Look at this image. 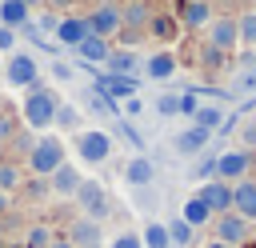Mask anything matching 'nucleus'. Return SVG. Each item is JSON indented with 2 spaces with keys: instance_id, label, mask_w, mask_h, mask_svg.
<instances>
[{
  "instance_id": "f257e3e1",
  "label": "nucleus",
  "mask_w": 256,
  "mask_h": 248,
  "mask_svg": "<svg viewBox=\"0 0 256 248\" xmlns=\"http://www.w3.org/2000/svg\"><path fill=\"white\" fill-rule=\"evenodd\" d=\"M56 96L44 88V84H32V92H28V100H24V120L32 124V128H48L52 120H56Z\"/></svg>"
},
{
  "instance_id": "f03ea898",
  "label": "nucleus",
  "mask_w": 256,
  "mask_h": 248,
  "mask_svg": "<svg viewBox=\"0 0 256 248\" xmlns=\"http://www.w3.org/2000/svg\"><path fill=\"white\" fill-rule=\"evenodd\" d=\"M28 164H32V172H36V176H52V172L64 164V148H60V140H56V136L36 140V144H32V152H28Z\"/></svg>"
},
{
  "instance_id": "7ed1b4c3",
  "label": "nucleus",
  "mask_w": 256,
  "mask_h": 248,
  "mask_svg": "<svg viewBox=\"0 0 256 248\" xmlns=\"http://www.w3.org/2000/svg\"><path fill=\"white\" fill-rule=\"evenodd\" d=\"M76 152H80L84 164H100V160H108V152H112V136L100 132V128H88V132L76 136Z\"/></svg>"
},
{
  "instance_id": "20e7f679",
  "label": "nucleus",
  "mask_w": 256,
  "mask_h": 248,
  "mask_svg": "<svg viewBox=\"0 0 256 248\" xmlns=\"http://www.w3.org/2000/svg\"><path fill=\"white\" fill-rule=\"evenodd\" d=\"M244 236H248V220H244V216H236V212H224V216L216 220V240H224L228 248H236Z\"/></svg>"
},
{
  "instance_id": "39448f33",
  "label": "nucleus",
  "mask_w": 256,
  "mask_h": 248,
  "mask_svg": "<svg viewBox=\"0 0 256 248\" xmlns=\"http://www.w3.org/2000/svg\"><path fill=\"white\" fill-rule=\"evenodd\" d=\"M4 76H8L12 84H20V88H24V84L32 88V84H36V60H32L28 52H16V56L8 60V68H4Z\"/></svg>"
},
{
  "instance_id": "423d86ee",
  "label": "nucleus",
  "mask_w": 256,
  "mask_h": 248,
  "mask_svg": "<svg viewBox=\"0 0 256 248\" xmlns=\"http://www.w3.org/2000/svg\"><path fill=\"white\" fill-rule=\"evenodd\" d=\"M76 196H80V208L96 220V216H104V208H108V200H104V188L96 184V180H80V188H76Z\"/></svg>"
},
{
  "instance_id": "0eeeda50",
  "label": "nucleus",
  "mask_w": 256,
  "mask_h": 248,
  "mask_svg": "<svg viewBox=\"0 0 256 248\" xmlns=\"http://www.w3.org/2000/svg\"><path fill=\"white\" fill-rule=\"evenodd\" d=\"M232 212L244 220H256V184L252 180H236L232 188Z\"/></svg>"
},
{
  "instance_id": "6e6552de",
  "label": "nucleus",
  "mask_w": 256,
  "mask_h": 248,
  "mask_svg": "<svg viewBox=\"0 0 256 248\" xmlns=\"http://www.w3.org/2000/svg\"><path fill=\"white\" fill-rule=\"evenodd\" d=\"M200 200H204L212 212H228V208H232V188H228L224 180H204Z\"/></svg>"
},
{
  "instance_id": "1a4fd4ad",
  "label": "nucleus",
  "mask_w": 256,
  "mask_h": 248,
  "mask_svg": "<svg viewBox=\"0 0 256 248\" xmlns=\"http://www.w3.org/2000/svg\"><path fill=\"white\" fill-rule=\"evenodd\" d=\"M248 172V152H224L216 156V176L220 180H240Z\"/></svg>"
},
{
  "instance_id": "9d476101",
  "label": "nucleus",
  "mask_w": 256,
  "mask_h": 248,
  "mask_svg": "<svg viewBox=\"0 0 256 248\" xmlns=\"http://www.w3.org/2000/svg\"><path fill=\"white\" fill-rule=\"evenodd\" d=\"M240 40V32H236V20H212V28H208V44L212 48H232Z\"/></svg>"
},
{
  "instance_id": "9b49d317",
  "label": "nucleus",
  "mask_w": 256,
  "mask_h": 248,
  "mask_svg": "<svg viewBox=\"0 0 256 248\" xmlns=\"http://www.w3.org/2000/svg\"><path fill=\"white\" fill-rule=\"evenodd\" d=\"M48 188H52V192H60V196H76V188H80V172H76L72 164H60V168L52 172Z\"/></svg>"
},
{
  "instance_id": "f8f14e48",
  "label": "nucleus",
  "mask_w": 256,
  "mask_h": 248,
  "mask_svg": "<svg viewBox=\"0 0 256 248\" xmlns=\"http://www.w3.org/2000/svg\"><path fill=\"white\" fill-rule=\"evenodd\" d=\"M100 244V224L88 216V220H76L72 224V248H96Z\"/></svg>"
},
{
  "instance_id": "ddd939ff",
  "label": "nucleus",
  "mask_w": 256,
  "mask_h": 248,
  "mask_svg": "<svg viewBox=\"0 0 256 248\" xmlns=\"http://www.w3.org/2000/svg\"><path fill=\"white\" fill-rule=\"evenodd\" d=\"M120 28V12L116 8H100L92 20H88V32L92 36H108V32H116Z\"/></svg>"
},
{
  "instance_id": "4468645a",
  "label": "nucleus",
  "mask_w": 256,
  "mask_h": 248,
  "mask_svg": "<svg viewBox=\"0 0 256 248\" xmlns=\"http://www.w3.org/2000/svg\"><path fill=\"white\" fill-rule=\"evenodd\" d=\"M104 64L112 68V76H132V72L140 68V56H136V52H108Z\"/></svg>"
},
{
  "instance_id": "2eb2a0df",
  "label": "nucleus",
  "mask_w": 256,
  "mask_h": 248,
  "mask_svg": "<svg viewBox=\"0 0 256 248\" xmlns=\"http://www.w3.org/2000/svg\"><path fill=\"white\" fill-rule=\"evenodd\" d=\"M204 144H208V132H204V128H188V132H180V136H176V152H184V156L200 152Z\"/></svg>"
},
{
  "instance_id": "dca6fc26",
  "label": "nucleus",
  "mask_w": 256,
  "mask_h": 248,
  "mask_svg": "<svg viewBox=\"0 0 256 248\" xmlns=\"http://www.w3.org/2000/svg\"><path fill=\"white\" fill-rule=\"evenodd\" d=\"M124 176H128V184L148 188V184H152V160H148V156H136V160L128 164V172H124Z\"/></svg>"
},
{
  "instance_id": "f3484780",
  "label": "nucleus",
  "mask_w": 256,
  "mask_h": 248,
  "mask_svg": "<svg viewBox=\"0 0 256 248\" xmlns=\"http://www.w3.org/2000/svg\"><path fill=\"white\" fill-rule=\"evenodd\" d=\"M56 36H60L64 44H80V40H84V36H92V32H88V20H60Z\"/></svg>"
},
{
  "instance_id": "a211bd4d",
  "label": "nucleus",
  "mask_w": 256,
  "mask_h": 248,
  "mask_svg": "<svg viewBox=\"0 0 256 248\" xmlns=\"http://www.w3.org/2000/svg\"><path fill=\"white\" fill-rule=\"evenodd\" d=\"M76 52H80V60H108V44H104V36H84V40L76 44Z\"/></svg>"
},
{
  "instance_id": "6ab92c4d",
  "label": "nucleus",
  "mask_w": 256,
  "mask_h": 248,
  "mask_svg": "<svg viewBox=\"0 0 256 248\" xmlns=\"http://www.w3.org/2000/svg\"><path fill=\"white\" fill-rule=\"evenodd\" d=\"M100 92L112 100V96H132L136 92V80H128V76H104L100 80Z\"/></svg>"
},
{
  "instance_id": "aec40b11",
  "label": "nucleus",
  "mask_w": 256,
  "mask_h": 248,
  "mask_svg": "<svg viewBox=\"0 0 256 248\" xmlns=\"http://www.w3.org/2000/svg\"><path fill=\"white\" fill-rule=\"evenodd\" d=\"M172 72H176V56L160 52V56H152V60H148V76H152V80H168Z\"/></svg>"
},
{
  "instance_id": "412c9836",
  "label": "nucleus",
  "mask_w": 256,
  "mask_h": 248,
  "mask_svg": "<svg viewBox=\"0 0 256 248\" xmlns=\"http://www.w3.org/2000/svg\"><path fill=\"white\" fill-rule=\"evenodd\" d=\"M208 216H212V208H208L200 196H192V200L184 204V224H192V228H196V224H208Z\"/></svg>"
},
{
  "instance_id": "4be33fe9",
  "label": "nucleus",
  "mask_w": 256,
  "mask_h": 248,
  "mask_svg": "<svg viewBox=\"0 0 256 248\" xmlns=\"http://www.w3.org/2000/svg\"><path fill=\"white\" fill-rule=\"evenodd\" d=\"M0 20H4V28L24 24V20H28V4H20V0H4V4H0Z\"/></svg>"
},
{
  "instance_id": "5701e85b",
  "label": "nucleus",
  "mask_w": 256,
  "mask_h": 248,
  "mask_svg": "<svg viewBox=\"0 0 256 248\" xmlns=\"http://www.w3.org/2000/svg\"><path fill=\"white\" fill-rule=\"evenodd\" d=\"M140 244H144V248H172V240H168V228H164V224H144Z\"/></svg>"
},
{
  "instance_id": "b1692460",
  "label": "nucleus",
  "mask_w": 256,
  "mask_h": 248,
  "mask_svg": "<svg viewBox=\"0 0 256 248\" xmlns=\"http://www.w3.org/2000/svg\"><path fill=\"white\" fill-rule=\"evenodd\" d=\"M220 108H196V128H204V132H212V128H220Z\"/></svg>"
},
{
  "instance_id": "393cba45",
  "label": "nucleus",
  "mask_w": 256,
  "mask_h": 248,
  "mask_svg": "<svg viewBox=\"0 0 256 248\" xmlns=\"http://www.w3.org/2000/svg\"><path fill=\"white\" fill-rule=\"evenodd\" d=\"M168 240H172L176 248H184V244L192 240V224H184V220H172V224H168Z\"/></svg>"
},
{
  "instance_id": "a878e982",
  "label": "nucleus",
  "mask_w": 256,
  "mask_h": 248,
  "mask_svg": "<svg viewBox=\"0 0 256 248\" xmlns=\"http://www.w3.org/2000/svg\"><path fill=\"white\" fill-rule=\"evenodd\" d=\"M236 32H240V40H244V44H256V12L240 16V20H236Z\"/></svg>"
},
{
  "instance_id": "bb28decb",
  "label": "nucleus",
  "mask_w": 256,
  "mask_h": 248,
  "mask_svg": "<svg viewBox=\"0 0 256 248\" xmlns=\"http://www.w3.org/2000/svg\"><path fill=\"white\" fill-rule=\"evenodd\" d=\"M120 20H128V24H144V20H148V8H144L140 0H132V4L124 8V16H120Z\"/></svg>"
},
{
  "instance_id": "cd10ccee",
  "label": "nucleus",
  "mask_w": 256,
  "mask_h": 248,
  "mask_svg": "<svg viewBox=\"0 0 256 248\" xmlns=\"http://www.w3.org/2000/svg\"><path fill=\"white\" fill-rule=\"evenodd\" d=\"M184 20H188V24H204V20H208V4H200V0H192V4L184 8Z\"/></svg>"
},
{
  "instance_id": "c85d7f7f",
  "label": "nucleus",
  "mask_w": 256,
  "mask_h": 248,
  "mask_svg": "<svg viewBox=\"0 0 256 248\" xmlns=\"http://www.w3.org/2000/svg\"><path fill=\"white\" fill-rule=\"evenodd\" d=\"M52 124H60V128H76V108L60 104V108H56V120H52Z\"/></svg>"
},
{
  "instance_id": "c756f323",
  "label": "nucleus",
  "mask_w": 256,
  "mask_h": 248,
  "mask_svg": "<svg viewBox=\"0 0 256 248\" xmlns=\"http://www.w3.org/2000/svg\"><path fill=\"white\" fill-rule=\"evenodd\" d=\"M16 184H20L16 168H12V164H4V168H0V192H8V188H16Z\"/></svg>"
},
{
  "instance_id": "7c9ffc66",
  "label": "nucleus",
  "mask_w": 256,
  "mask_h": 248,
  "mask_svg": "<svg viewBox=\"0 0 256 248\" xmlns=\"http://www.w3.org/2000/svg\"><path fill=\"white\" fill-rule=\"evenodd\" d=\"M52 240H48V228H32L28 232V248H48Z\"/></svg>"
},
{
  "instance_id": "2f4dec72",
  "label": "nucleus",
  "mask_w": 256,
  "mask_h": 248,
  "mask_svg": "<svg viewBox=\"0 0 256 248\" xmlns=\"http://www.w3.org/2000/svg\"><path fill=\"white\" fill-rule=\"evenodd\" d=\"M156 108H160L164 116H172V112H180V96H160V100H156Z\"/></svg>"
},
{
  "instance_id": "473e14b6",
  "label": "nucleus",
  "mask_w": 256,
  "mask_h": 248,
  "mask_svg": "<svg viewBox=\"0 0 256 248\" xmlns=\"http://www.w3.org/2000/svg\"><path fill=\"white\" fill-rule=\"evenodd\" d=\"M52 76H56V80H72V64H64V60H52Z\"/></svg>"
},
{
  "instance_id": "72a5a7b5",
  "label": "nucleus",
  "mask_w": 256,
  "mask_h": 248,
  "mask_svg": "<svg viewBox=\"0 0 256 248\" xmlns=\"http://www.w3.org/2000/svg\"><path fill=\"white\" fill-rule=\"evenodd\" d=\"M112 248H144V244H140V236H128V232H124V236L112 240Z\"/></svg>"
},
{
  "instance_id": "f704fd0d",
  "label": "nucleus",
  "mask_w": 256,
  "mask_h": 248,
  "mask_svg": "<svg viewBox=\"0 0 256 248\" xmlns=\"http://www.w3.org/2000/svg\"><path fill=\"white\" fill-rule=\"evenodd\" d=\"M140 112H144V104H140L136 96H128V100H124V116H140Z\"/></svg>"
},
{
  "instance_id": "c9c22d12",
  "label": "nucleus",
  "mask_w": 256,
  "mask_h": 248,
  "mask_svg": "<svg viewBox=\"0 0 256 248\" xmlns=\"http://www.w3.org/2000/svg\"><path fill=\"white\" fill-rule=\"evenodd\" d=\"M196 176H200V180H208V176H216V160L208 156V160H204V164L196 168Z\"/></svg>"
},
{
  "instance_id": "e433bc0d",
  "label": "nucleus",
  "mask_w": 256,
  "mask_h": 248,
  "mask_svg": "<svg viewBox=\"0 0 256 248\" xmlns=\"http://www.w3.org/2000/svg\"><path fill=\"white\" fill-rule=\"evenodd\" d=\"M136 200H140V208H156V192H152V188H140Z\"/></svg>"
},
{
  "instance_id": "4c0bfd02",
  "label": "nucleus",
  "mask_w": 256,
  "mask_h": 248,
  "mask_svg": "<svg viewBox=\"0 0 256 248\" xmlns=\"http://www.w3.org/2000/svg\"><path fill=\"white\" fill-rule=\"evenodd\" d=\"M12 44H16V32H12V28H4V24H0V48H12Z\"/></svg>"
},
{
  "instance_id": "58836bf2",
  "label": "nucleus",
  "mask_w": 256,
  "mask_h": 248,
  "mask_svg": "<svg viewBox=\"0 0 256 248\" xmlns=\"http://www.w3.org/2000/svg\"><path fill=\"white\" fill-rule=\"evenodd\" d=\"M240 140H244L248 148H256V124H244V132H240Z\"/></svg>"
},
{
  "instance_id": "ea45409f",
  "label": "nucleus",
  "mask_w": 256,
  "mask_h": 248,
  "mask_svg": "<svg viewBox=\"0 0 256 248\" xmlns=\"http://www.w3.org/2000/svg\"><path fill=\"white\" fill-rule=\"evenodd\" d=\"M12 128H16V124L8 120V112H4V104H0V136H12Z\"/></svg>"
},
{
  "instance_id": "a19ab883",
  "label": "nucleus",
  "mask_w": 256,
  "mask_h": 248,
  "mask_svg": "<svg viewBox=\"0 0 256 248\" xmlns=\"http://www.w3.org/2000/svg\"><path fill=\"white\" fill-rule=\"evenodd\" d=\"M40 28H44V32H56L60 20H56V16H40Z\"/></svg>"
},
{
  "instance_id": "79ce46f5",
  "label": "nucleus",
  "mask_w": 256,
  "mask_h": 248,
  "mask_svg": "<svg viewBox=\"0 0 256 248\" xmlns=\"http://www.w3.org/2000/svg\"><path fill=\"white\" fill-rule=\"evenodd\" d=\"M180 112H196V96H180Z\"/></svg>"
},
{
  "instance_id": "37998d69",
  "label": "nucleus",
  "mask_w": 256,
  "mask_h": 248,
  "mask_svg": "<svg viewBox=\"0 0 256 248\" xmlns=\"http://www.w3.org/2000/svg\"><path fill=\"white\" fill-rule=\"evenodd\" d=\"M156 32L160 36H172V20H156Z\"/></svg>"
},
{
  "instance_id": "c03bdc74",
  "label": "nucleus",
  "mask_w": 256,
  "mask_h": 248,
  "mask_svg": "<svg viewBox=\"0 0 256 248\" xmlns=\"http://www.w3.org/2000/svg\"><path fill=\"white\" fill-rule=\"evenodd\" d=\"M240 88H256V72H248V76H240Z\"/></svg>"
},
{
  "instance_id": "a18cd8bd",
  "label": "nucleus",
  "mask_w": 256,
  "mask_h": 248,
  "mask_svg": "<svg viewBox=\"0 0 256 248\" xmlns=\"http://www.w3.org/2000/svg\"><path fill=\"white\" fill-rule=\"evenodd\" d=\"M48 248H72V240H56V244H48Z\"/></svg>"
},
{
  "instance_id": "49530a36",
  "label": "nucleus",
  "mask_w": 256,
  "mask_h": 248,
  "mask_svg": "<svg viewBox=\"0 0 256 248\" xmlns=\"http://www.w3.org/2000/svg\"><path fill=\"white\" fill-rule=\"evenodd\" d=\"M204 248H228V244H224V240H212V244H204Z\"/></svg>"
},
{
  "instance_id": "de8ad7c7",
  "label": "nucleus",
  "mask_w": 256,
  "mask_h": 248,
  "mask_svg": "<svg viewBox=\"0 0 256 248\" xmlns=\"http://www.w3.org/2000/svg\"><path fill=\"white\" fill-rule=\"evenodd\" d=\"M4 208H8V196H4V192H0V212H4Z\"/></svg>"
},
{
  "instance_id": "09e8293b",
  "label": "nucleus",
  "mask_w": 256,
  "mask_h": 248,
  "mask_svg": "<svg viewBox=\"0 0 256 248\" xmlns=\"http://www.w3.org/2000/svg\"><path fill=\"white\" fill-rule=\"evenodd\" d=\"M20 4H40V0H20Z\"/></svg>"
}]
</instances>
